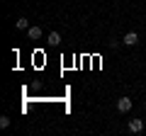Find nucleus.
Instances as JSON below:
<instances>
[{
	"instance_id": "obj_1",
	"label": "nucleus",
	"mask_w": 146,
	"mask_h": 136,
	"mask_svg": "<svg viewBox=\"0 0 146 136\" xmlns=\"http://www.w3.org/2000/svg\"><path fill=\"white\" fill-rule=\"evenodd\" d=\"M122 44H127V46H136V44H139V34H136L134 29H131V32H127V34H124V39H122Z\"/></svg>"
},
{
	"instance_id": "obj_2",
	"label": "nucleus",
	"mask_w": 146,
	"mask_h": 136,
	"mask_svg": "<svg viewBox=\"0 0 146 136\" xmlns=\"http://www.w3.org/2000/svg\"><path fill=\"white\" fill-rule=\"evenodd\" d=\"M129 131L131 134H141L144 131V119H129Z\"/></svg>"
},
{
	"instance_id": "obj_3",
	"label": "nucleus",
	"mask_w": 146,
	"mask_h": 136,
	"mask_svg": "<svg viewBox=\"0 0 146 136\" xmlns=\"http://www.w3.org/2000/svg\"><path fill=\"white\" fill-rule=\"evenodd\" d=\"M117 110L119 112H129L131 110V97H119L117 100Z\"/></svg>"
},
{
	"instance_id": "obj_7",
	"label": "nucleus",
	"mask_w": 146,
	"mask_h": 136,
	"mask_svg": "<svg viewBox=\"0 0 146 136\" xmlns=\"http://www.w3.org/2000/svg\"><path fill=\"white\" fill-rule=\"evenodd\" d=\"M10 126V117H0V129H7Z\"/></svg>"
},
{
	"instance_id": "obj_6",
	"label": "nucleus",
	"mask_w": 146,
	"mask_h": 136,
	"mask_svg": "<svg viewBox=\"0 0 146 136\" xmlns=\"http://www.w3.org/2000/svg\"><path fill=\"white\" fill-rule=\"evenodd\" d=\"M15 27H17V29H29L32 24H29V20H27V17H20V20L15 22Z\"/></svg>"
},
{
	"instance_id": "obj_4",
	"label": "nucleus",
	"mask_w": 146,
	"mask_h": 136,
	"mask_svg": "<svg viewBox=\"0 0 146 136\" xmlns=\"http://www.w3.org/2000/svg\"><path fill=\"white\" fill-rule=\"evenodd\" d=\"M27 37H29L32 42L42 39V27H29V29H27Z\"/></svg>"
},
{
	"instance_id": "obj_5",
	"label": "nucleus",
	"mask_w": 146,
	"mask_h": 136,
	"mask_svg": "<svg viewBox=\"0 0 146 136\" xmlns=\"http://www.w3.org/2000/svg\"><path fill=\"white\" fill-rule=\"evenodd\" d=\"M46 42L51 44V46H58V44H61V34H58V32H49Z\"/></svg>"
}]
</instances>
